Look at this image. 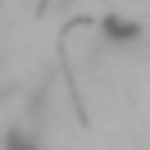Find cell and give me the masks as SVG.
<instances>
[{
	"label": "cell",
	"mask_w": 150,
	"mask_h": 150,
	"mask_svg": "<svg viewBox=\"0 0 150 150\" xmlns=\"http://www.w3.org/2000/svg\"><path fill=\"white\" fill-rule=\"evenodd\" d=\"M14 150H23V146H18V141H14Z\"/></svg>",
	"instance_id": "1"
}]
</instances>
